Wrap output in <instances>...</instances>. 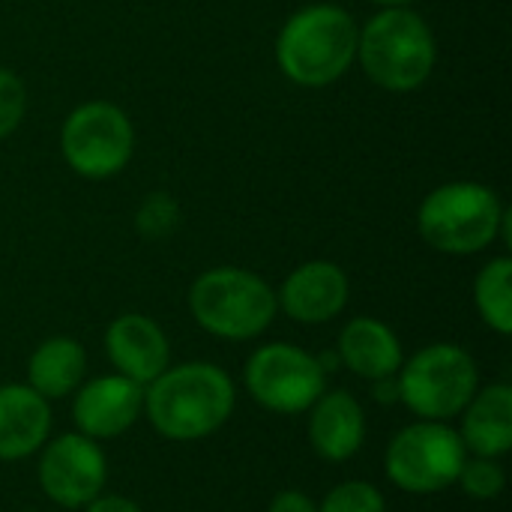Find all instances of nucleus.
Segmentation results:
<instances>
[{"label":"nucleus","instance_id":"1","mask_svg":"<svg viewBox=\"0 0 512 512\" xmlns=\"http://www.w3.org/2000/svg\"><path fill=\"white\" fill-rule=\"evenodd\" d=\"M237 387L231 375L207 360L168 366L144 387V417L153 432L174 444L216 435L234 414Z\"/></svg>","mask_w":512,"mask_h":512},{"label":"nucleus","instance_id":"2","mask_svg":"<svg viewBox=\"0 0 512 512\" xmlns=\"http://www.w3.org/2000/svg\"><path fill=\"white\" fill-rule=\"evenodd\" d=\"M357 24L336 3H312L294 12L276 39L279 69L303 87L339 81L357 57Z\"/></svg>","mask_w":512,"mask_h":512},{"label":"nucleus","instance_id":"3","mask_svg":"<svg viewBox=\"0 0 512 512\" xmlns=\"http://www.w3.org/2000/svg\"><path fill=\"white\" fill-rule=\"evenodd\" d=\"M363 72L384 90H417L435 69L438 45L432 27L408 6H390L369 18L357 33Z\"/></svg>","mask_w":512,"mask_h":512},{"label":"nucleus","instance_id":"4","mask_svg":"<svg viewBox=\"0 0 512 512\" xmlns=\"http://www.w3.org/2000/svg\"><path fill=\"white\" fill-rule=\"evenodd\" d=\"M189 312L201 330L225 342H249L270 330L276 291L252 270L213 267L189 288Z\"/></svg>","mask_w":512,"mask_h":512},{"label":"nucleus","instance_id":"5","mask_svg":"<svg viewBox=\"0 0 512 512\" xmlns=\"http://www.w3.org/2000/svg\"><path fill=\"white\" fill-rule=\"evenodd\" d=\"M504 210L495 189L474 180H456L423 198L417 231L444 255H477L498 240Z\"/></svg>","mask_w":512,"mask_h":512},{"label":"nucleus","instance_id":"6","mask_svg":"<svg viewBox=\"0 0 512 512\" xmlns=\"http://www.w3.org/2000/svg\"><path fill=\"white\" fill-rule=\"evenodd\" d=\"M399 402L417 420H456L480 390L477 360L453 342H435L408 357L396 375Z\"/></svg>","mask_w":512,"mask_h":512},{"label":"nucleus","instance_id":"7","mask_svg":"<svg viewBox=\"0 0 512 512\" xmlns=\"http://www.w3.org/2000/svg\"><path fill=\"white\" fill-rule=\"evenodd\" d=\"M468 450L450 423L417 420L402 426L384 450L387 480L408 495H438L456 486Z\"/></svg>","mask_w":512,"mask_h":512},{"label":"nucleus","instance_id":"8","mask_svg":"<svg viewBox=\"0 0 512 512\" xmlns=\"http://www.w3.org/2000/svg\"><path fill=\"white\" fill-rule=\"evenodd\" d=\"M243 384L255 405L270 414H306L327 390L324 363L291 342H270L252 351L243 369Z\"/></svg>","mask_w":512,"mask_h":512},{"label":"nucleus","instance_id":"9","mask_svg":"<svg viewBox=\"0 0 512 512\" xmlns=\"http://www.w3.org/2000/svg\"><path fill=\"white\" fill-rule=\"evenodd\" d=\"M60 150L75 174L105 180L129 165L135 150V129L123 108L102 99L84 102L63 120Z\"/></svg>","mask_w":512,"mask_h":512},{"label":"nucleus","instance_id":"10","mask_svg":"<svg viewBox=\"0 0 512 512\" xmlns=\"http://www.w3.org/2000/svg\"><path fill=\"white\" fill-rule=\"evenodd\" d=\"M36 480L45 498L63 510H81L108 483V459L99 441L81 432H63L48 438L39 450Z\"/></svg>","mask_w":512,"mask_h":512},{"label":"nucleus","instance_id":"11","mask_svg":"<svg viewBox=\"0 0 512 512\" xmlns=\"http://www.w3.org/2000/svg\"><path fill=\"white\" fill-rule=\"evenodd\" d=\"M144 417V387L123 375H99L72 393L75 432L93 441L126 435Z\"/></svg>","mask_w":512,"mask_h":512},{"label":"nucleus","instance_id":"12","mask_svg":"<svg viewBox=\"0 0 512 512\" xmlns=\"http://www.w3.org/2000/svg\"><path fill=\"white\" fill-rule=\"evenodd\" d=\"M105 354L117 375L147 387L171 366V342L165 330L141 315L126 312L117 315L105 330Z\"/></svg>","mask_w":512,"mask_h":512},{"label":"nucleus","instance_id":"13","mask_svg":"<svg viewBox=\"0 0 512 512\" xmlns=\"http://www.w3.org/2000/svg\"><path fill=\"white\" fill-rule=\"evenodd\" d=\"M348 276L333 261H306L276 291L279 309L297 324H327L348 306Z\"/></svg>","mask_w":512,"mask_h":512},{"label":"nucleus","instance_id":"14","mask_svg":"<svg viewBox=\"0 0 512 512\" xmlns=\"http://www.w3.org/2000/svg\"><path fill=\"white\" fill-rule=\"evenodd\" d=\"M366 411L348 390H324L309 408V444L324 462L342 465L354 459L366 444Z\"/></svg>","mask_w":512,"mask_h":512},{"label":"nucleus","instance_id":"15","mask_svg":"<svg viewBox=\"0 0 512 512\" xmlns=\"http://www.w3.org/2000/svg\"><path fill=\"white\" fill-rule=\"evenodd\" d=\"M336 354L339 363L363 378V381H384V378H396L402 363H405V351L399 336L393 333L390 324L378 321V318H351L336 342Z\"/></svg>","mask_w":512,"mask_h":512},{"label":"nucleus","instance_id":"16","mask_svg":"<svg viewBox=\"0 0 512 512\" xmlns=\"http://www.w3.org/2000/svg\"><path fill=\"white\" fill-rule=\"evenodd\" d=\"M51 438V402L27 384L0 387V462H21Z\"/></svg>","mask_w":512,"mask_h":512},{"label":"nucleus","instance_id":"17","mask_svg":"<svg viewBox=\"0 0 512 512\" xmlns=\"http://www.w3.org/2000/svg\"><path fill=\"white\" fill-rule=\"evenodd\" d=\"M459 420V438L468 456L504 459L512 450V387L486 384L480 387Z\"/></svg>","mask_w":512,"mask_h":512},{"label":"nucleus","instance_id":"18","mask_svg":"<svg viewBox=\"0 0 512 512\" xmlns=\"http://www.w3.org/2000/svg\"><path fill=\"white\" fill-rule=\"evenodd\" d=\"M87 375V354L72 336H51L39 342L27 360V387H33L42 399L60 402L69 399Z\"/></svg>","mask_w":512,"mask_h":512},{"label":"nucleus","instance_id":"19","mask_svg":"<svg viewBox=\"0 0 512 512\" xmlns=\"http://www.w3.org/2000/svg\"><path fill=\"white\" fill-rule=\"evenodd\" d=\"M474 303L480 318L498 336L512 333V261L507 255L492 258L474 282Z\"/></svg>","mask_w":512,"mask_h":512},{"label":"nucleus","instance_id":"20","mask_svg":"<svg viewBox=\"0 0 512 512\" xmlns=\"http://www.w3.org/2000/svg\"><path fill=\"white\" fill-rule=\"evenodd\" d=\"M456 486L471 498V501H498L507 492V471L501 459L489 456H468Z\"/></svg>","mask_w":512,"mask_h":512},{"label":"nucleus","instance_id":"21","mask_svg":"<svg viewBox=\"0 0 512 512\" xmlns=\"http://www.w3.org/2000/svg\"><path fill=\"white\" fill-rule=\"evenodd\" d=\"M318 512H387V498L366 480H345L324 495Z\"/></svg>","mask_w":512,"mask_h":512},{"label":"nucleus","instance_id":"22","mask_svg":"<svg viewBox=\"0 0 512 512\" xmlns=\"http://www.w3.org/2000/svg\"><path fill=\"white\" fill-rule=\"evenodd\" d=\"M135 225L147 240H165L180 225V207H177V201L171 195L156 192L141 204V210L135 216Z\"/></svg>","mask_w":512,"mask_h":512},{"label":"nucleus","instance_id":"23","mask_svg":"<svg viewBox=\"0 0 512 512\" xmlns=\"http://www.w3.org/2000/svg\"><path fill=\"white\" fill-rule=\"evenodd\" d=\"M27 111V90L24 81L0 66V141L18 129V123L24 120Z\"/></svg>","mask_w":512,"mask_h":512},{"label":"nucleus","instance_id":"24","mask_svg":"<svg viewBox=\"0 0 512 512\" xmlns=\"http://www.w3.org/2000/svg\"><path fill=\"white\" fill-rule=\"evenodd\" d=\"M267 512H318V504L303 492V489H282L273 501Z\"/></svg>","mask_w":512,"mask_h":512},{"label":"nucleus","instance_id":"25","mask_svg":"<svg viewBox=\"0 0 512 512\" xmlns=\"http://www.w3.org/2000/svg\"><path fill=\"white\" fill-rule=\"evenodd\" d=\"M84 512H141V507L135 501H129L126 495H111V492H102L96 495Z\"/></svg>","mask_w":512,"mask_h":512},{"label":"nucleus","instance_id":"26","mask_svg":"<svg viewBox=\"0 0 512 512\" xmlns=\"http://www.w3.org/2000/svg\"><path fill=\"white\" fill-rule=\"evenodd\" d=\"M372 3H378V6H384V9H390V6H408L411 0H372Z\"/></svg>","mask_w":512,"mask_h":512}]
</instances>
